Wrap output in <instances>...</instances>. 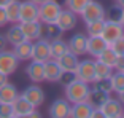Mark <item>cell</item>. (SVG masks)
Listing matches in <instances>:
<instances>
[{
	"label": "cell",
	"mask_w": 124,
	"mask_h": 118,
	"mask_svg": "<svg viewBox=\"0 0 124 118\" xmlns=\"http://www.w3.org/2000/svg\"><path fill=\"white\" fill-rule=\"evenodd\" d=\"M45 66V81L48 83H59V78L62 75V69L57 64L56 59H48L46 62H43Z\"/></svg>",
	"instance_id": "cell-14"
},
{
	"label": "cell",
	"mask_w": 124,
	"mask_h": 118,
	"mask_svg": "<svg viewBox=\"0 0 124 118\" xmlns=\"http://www.w3.org/2000/svg\"><path fill=\"white\" fill-rule=\"evenodd\" d=\"M99 109L102 110L103 118H121L124 113V105L119 102V99L113 97H108Z\"/></svg>",
	"instance_id": "cell-9"
},
{
	"label": "cell",
	"mask_w": 124,
	"mask_h": 118,
	"mask_svg": "<svg viewBox=\"0 0 124 118\" xmlns=\"http://www.w3.org/2000/svg\"><path fill=\"white\" fill-rule=\"evenodd\" d=\"M108 97H110V94H107V93L100 91V89H97V88H91V93H89V96H88V101L91 102L92 107L99 109L107 99H108Z\"/></svg>",
	"instance_id": "cell-26"
},
{
	"label": "cell",
	"mask_w": 124,
	"mask_h": 118,
	"mask_svg": "<svg viewBox=\"0 0 124 118\" xmlns=\"http://www.w3.org/2000/svg\"><path fill=\"white\" fill-rule=\"evenodd\" d=\"M119 22H121V26L124 27V8H123V13H121V18H119Z\"/></svg>",
	"instance_id": "cell-44"
},
{
	"label": "cell",
	"mask_w": 124,
	"mask_h": 118,
	"mask_svg": "<svg viewBox=\"0 0 124 118\" xmlns=\"http://www.w3.org/2000/svg\"><path fill=\"white\" fill-rule=\"evenodd\" d=\"M19 96L18 93V88H16L13 83L7 81L3 85L0 86V102H7V104H11L16 97Z\"/></svg>",
	"instance_id": "cell-22"
},
{
	"label": "cell",
	"mask_w": 124,
	"mask_h": 118,
	"mask_svg": "<svg viewBox=\"0 0 124 118\" xmlns=\"http://www.w3.org/2000/svg\"><path fill=\"white\" fill-rule=\"evenodd\" d=\"M5 37H7L8 45H11V46H15V45H18V43L26 40V37H24V34H22V30H21L19 22H16V24H13L11 27H8V30L5 32Z\"/></svg>",
	"instance_id": "cell-23"
},
{
	"label": "cell",
	"mask_w": 124,
	"mask_h": 118,
	"mask_svg": "<svg viewBox=\"0 0 124 118\" xmlns=\"http://www.w3.org/2000/svg\"><path fill=\"white\" fill-rule=\"evenodd\" d=\"M21 96L24 97V99H27L30 104H32L33 107H40L41 104L45 102V91L38 86V83H33V85H30V86H27L24 91L21 93Z\"/></svg>",
	"instance_id": "cell-11"
},
{
	"label": "cell",
	"mask_w": 124,
	"mask_h": 118,
	"mask_svg": "<svg viewBox=\"0 0 124 118\" xmlns=\"http://www.w3.org/2000/svg\"><path fill=\"white\" fill-rule=\"evenodd\" d=\"M5 24H8V19H7V15H5V10L0 7V27H3Z\"/></svg>",
	"instance_id": "cell-39"
},
{
	"label": "cell",
	"mask_w": 124,
	"mask_h": 118,
	"mask_svg": "<svg viewBox=\"0 0 124 118\" xmlns=\"http://www.w3.org/2000/svg\"><path fill=\"white\" fill-rule=\"evenodd\" d=\"M95 59H99V61H102V62L108 64V66L115 67V62H116L118 56H116V53H115L113 50L110 48V45H108V48H105V50H103V51L100 53V54H99Z\"/></svg>",
	"instance_id": "cell-30"
},
{
	"label": "cell",
	"mask_w": 124,
	"mask_h": 118,
	"mask_svg": "<svg viewBox=\"0 0 124 118\" xmlns=\"http://www.w3.org/2000/svg\"><path fill=\"white\" fill-rule=\"evenodd\" d=\"M62 11V5L57 0H46L41 5H38V21L41 24H51L56 22L57 16Z\"/></svg>",
	"instance_id": "cell-2"
},
{
	"label": "cell",
	"mask_w": 124,
	"mask_h": 118,
	"mask_svg": "<svg viewBox=\"0 0 124 118\" xmlns=\"http://www.w3.org/2000/svg\"><path fill=\"white\" fill-rule=\"evenodd\" d=\"M86 40H88L86 35H83V34H75V35L67 42L69 51H72L73 54H77L78 58L86 54Z\"/></svg>",
	"instance_id": "cell-19"
},
{
	"label": "cell",
	"mask_w": 124,
	"mask_h": 118,
	"mask_svg": "<svg viewBox=\"0 0 124 118\" xmlns=\"http://www.w3.org/2000/svg\"><path fill=\"white\" fill-rule=\"evenodd\" d=\"M49 50H51V58L57 59L61 58L64 53L69 51V45H67L65 40H62L61 37H56L53 40H49Z\"/></svg>",
	"instance_id": "cell-24"
},
{
	"label": "cell",
	"mask_w": 124,
	"mask_h": 118,
	"mask_svg": "<svg viewBox=\"0 0 124 118\" xmlns=\"http://www.w3.org/2000/svg\"><path fill=\"white\" fill-rule=\"evenodd\" d=\"M61 30H59V27L56 26L54 22H51V24H43V35L41 37L48 38V40H53V38L56 37H61Z\"/></svg>",
	"instance_id": "cell-31"
},
{
	"label": "cell",
	"mask_w": 124,
	"mask_h": 118,
	"mask_svg": "<svg viewBox=\"0 0 124 118\" xmlns=\"http://www.w3.org/2000/svg\"><path fill=\"white\" fill-rule=\"evenodd\" d=\"M110 83H111V89L113 93H119L124 89V72H113L111 77H110Z\"/></svg>",
	"instance_id": "cell-29"
},
{
	"label": "cell",
	"mask_w": 124,
	"mask_h": 118,
	"mask_svg": "<svg viewBox=\"0 0 124 118\" xmlns=\"http://www.w3.org/2000/svg\"><path fill=\"white\" fill-rule=\"evenodd\" d=\"M19 67V59L15 56L11 50H3L0 51V72L5 75L15 74Z\"/></svg>",
	"instance_id": "cell-7"
},
{
	"label": "cell",
	"mask_w": 124,
	"mask_h": 118,
	"mask_svg": "<svg viewBox=\"0 0 124 118\" xmlns=\"http://www.w3.org/2000/svg\"><path fill=\"white\" fill-rule=\"evenodd\" d=\"M21 21H38V5L26 0L21 2V8H19V22Z\"/></svg>",
	"instance_id": "cell-17"
},
{
	"label": "cell",
	"mask_w": 124,
	"mask_h": 118,
	"mask_svg": "<svg viewBox=\"0 0 124 118\" xmlns=\"http://www.w3.org/2000/svg\"><path fill=\"white\" fill-rule=\"evenodd\" d=\"M0 118H13V105L0 102Z\"/></svg>",
	"instance_id": "cell-36"
},
{
	"label": "cell",
	"mask_w": 124,
	"mask_h": 118,
	"mask_svg": "<svg viewBox=\"0 0 124 118\" xmlns=\"http://www.w3.org/2000/svg\"><path fill=\"white\" fill-rule=\"evenodd\" d=\"M26 75L29 77V80L32 83H43L45 81V66L43 62H38V61H33L29 62V66L26 67Z\"/></svg>",
	"instance_id": "cell-15"
},
{
	"label": "cell",
	"mask_w": 124,
	"mask_h": 118,
	"mask_svg": "<svg viewBox=\"0 0 124 118\" xmlns=\"http://www.w3.org/2000/svg\"><path fill=\"white\" fill-rule=\"evenodd\" d=\"M10 2H11V0H0V7L3 8L5 5H8V3H10Z\"/></svg>",
	"instance_id": "cell-43"
},
{
	"label": "cell",
	"mask_w": 124,
	"mask_h": 118,
	"mask_svg": "<svg viewBox=\"0 0 124 118\" xmlns=\"http://www.w3.org/2000/svg\"><path fill=\"white\" fill-rule=\"evenodd\" d=\"M11 105H13V118H27L30 112L35 110V107L27 99H24L21 94L11 102Z\"/></svg>",
	"instance_id": "cell-12"
},
{
	"label": "cell",
	"mask_w": 124,
	"mask_h": 118,
	"mask_svg": "<svg viewBox=\"0 0 124 118\" xmlns=\"http://www.w3.org/2000/svg\"><path fill=\"white\" fill-rule=\"evenodd\" d=\"M77 22H78V15L77 13L70 11L69 8H62L61 15L57 16V19H56L54 24L59 27L61 32H70V30H73L75 27H77Z\"/></svg>",
	"instance_id": "cell-5"
},
{
	"label": "cell",
	"mask_w": 124,
	"mask_h": 118,
	"mask_svg": "<svg viewBox=\"0 0 124 118\" xmlns=\"http://www.w3.org/2000/svg\"><path fill=\"white\" fill-rule=\"evenodd\" d=\"M32 48H33V42L24 40L21 43L15 45L11 51L15 53V56L19 59V62H24V61H30L32 59Z\"/></svg>",
	"instance_id": "cell-20"
},
{
	"label": "cell",
	"mask_w": 124,
	"mask_h": 118,
	"mask_svg": "<svg viewBox=\"0 0 124 118\" xmlns=\"http://www.w3.org/2000/svg\"><path fill=\"white\" fill-rule=\"evenodd\" d=\"M19 8H21V2L19 0H11L8 5H5V15H7V19L10 24H16L19 22Z\"/></svg>",
	"instance_id": "cell-25"
},
{
	"label": "cell",
	"mask_w": 124,
	"mask_h": 118,
	"mask_svg": "<svg viewBox=\"0 0 124 118\" xmlns=\"http://www.w3.org/2000/svg\"><path fill=\"white\" fill-rule=\"evenodd\" d=\"M88 2H89V0H65V8H69L70 11H73V13L80 15L81 10L86 7V3H88Z\"/></svg>",
	"instance_id": "cell-32"
},
{
	"label": "cell",
	"mask_w": 124,
	"mask_h": 118,
	"mask_svg": "<svg viewBox=\"0 0 124 118\" xmlns=\"http://www.w3.org/2000/svg\"><path fill=\"white\" fill-rule=\"evenodd\" d=\"M7 81H8V75H5V74L0 72V86L3 85V83H7Z\"/></svg>",
	"instance_id": "cell-41"
},
{
	"label": "cell",
	"mask_w": 124,
	"mask_h": 118,
	"mask_svg": "<svg viewBox=\"0 0 124 118\" xmlns=\"http://www.w3.org/2000/svg\"><path fill=\"white\" fill-rule=\"evenodd\" d=\"M70 105L72 104L67 99H56L54 102L49 105V117L51 118H69L70 115Z\"/></svg>",
	"instance_id": "cell-13"
},
{
	"label": "cell",
	"mask_w": 124,
	"mask_h": 118,
	"mask_svg": "<svg viewBox=\"0 0 124 118\" xmlns=\"http://www.w3.org/2000/svg\"><path fill=\"white\" fill-rule=\"evenodd\" d=\"M73 80H77V75H75V72H62L61 78H59V83H61L62 86H67L69 83H72Z\"/></svg>",
	"instance_id": "cell-37"
},
{
	"label": "cell",
	"mask_w": 124,
	"mask_h": 118,
	"mask_svg": "<svg viewBox=\"0 0 124 118\" xmlns=\"http://www.w3.org/2000/svg\"><path fill=\"white\" fill-rule=\"evenodd\" d=\"M19 26H21V30L26 40L35 42L37 38H40L43 35V24L40 21H21Z\"/></svg>",
	"instance_id": "cell-10"
},
{
	"label": "cell",
	"mask_w": 124,
	"mask_h": 118,
	"mask_svg": "<svg viewBox=\"0 0 124 118\" xmlns=\"http://www.w3.org/2000/svg\"><path fill=\"white\" fill-rule=\"evenodd\" d=\"M105 48H108V43L102 38V35L88 37V40H86V53L92 58H97Z\"/></svg>",
	"instance_id": "cell-16"
},
{
	"label": "cell",
	"mask_w": 124,
	"mask_h": 118,
	"mask_svg": "<svg viewBox=\"0 0 124 118\" xmlns=\"http://www.w3.org/2000/svg\"><path fill=\"white\" fill-rule=\"evenodd\" d=\"M64 88H65V99L70 104L88 101V96H89V93H91V85L84 83L81 80H73L72 83H69Z\"/></svg>",
	"instance_id": "cell-1"
},
{
	"label": "cell",
	"mask_w": 124,
	"mask_h": 118,
	"mask_svg": "<svg viewBox=\"0 0 124 118\" xmlns=\"http://www.w3.org/2000/svg\"><path fill=\"white\" fill-rule=\"evenodd\" d=\"M118 99H119V102L124 105V89H123V91H119V93H118Z\"/></svg>",
	"instance_id": "cell-42"
},
{
	"label": "cell",
	"mask_w": 124,
	"mask_h": 118,
	"mask_svg": "<svg viewBox=\"0 0 124 118\" xmlns=\"http://www.w3.org/2000/svg\"><path fill=\"white\" fill-rule=\"evenodd\" d=\"M121 13H123V8L119 5H113L108 11H105V19H111V21H119Z\"/></svg>",
	"instance_id": "cell-34"
},
{
	"label": "cell",
	"mask_w": 124,
	"mask_h": 118,
	"mask_svg": "<svg viewBox=\"0 0 124 118\" xmlns=\"http://www.w3.org/2000/svg\"><path fill=\"white\" fill-rule=\"evenodd\" d=\"M32 59L33 61H38V62H46L48 59H51V50H49V40L48 38L40 37L33 42Z\"/></svg>",
	"instance_id": "cell-6"
},
{
	"label": "cell",
	"mask_w": 124,
	"mask_h": 118,
	"mask_svg": "<svg viewBox=\"0 0 124 118\" xmlns=\"http://www.w3.org/2000/svg\"><path fill=\"white\" fill-rule=\"evenodd\" d=\"M30 2H33V3H37V5H41L43 2H46V0H30Z\"/></svg>",
	"instance_id": "cell-45"
},
{
	"label": "cell",
	"mask_w": 124,
	"mask_h": 118,
	"mask_svg": "<svg viewBox=\"0 0 124 118\" xmlns=\"http://www.w3.org/2000/svg\"><path fill=\"white\" fill-rule=\"evenodd\" d=\"M105 8L100 2H95V0H89L86 7L81 10L80 16L81 19L86 22H92V21H97V19H105Z\"/></svg>",
	"instance_id": "cell-3"
},
{
	"label": "cell",
	"mask_w": 124,
	"mask_h": 118,
	"mask_svg": "<svg viewBox=\"0 0 124 118\" xmlns=\"http://www.w3.org/2000/svg\"><path fill=\"white\" fill-rule=\"evenodd\" d=\"M103 26H105V19H97V21H92V22H86V34H88V37L102 35Z\"/></svg>",
	"instance_id": "cell-28"
},
{
	"label": "cell",
	"mask_w": 124,
	"mask_h": 118,
	"mask_svg": "<svg viewBox=\"0 0 124 118\" xmlns=\"http://www.w3.org/2000/svg\"><path fill=\"white\" fill-rule=\"evenodd\" d=\"M75 75H77V80H81L84 83L92 85L95 80L94 61L92 59H83V61H80L77 69H75Z\"/></svg>",
	"instance_id": "cell-4"
},
{
	"label": "cell",
	"mask_w": 124,
	"mask_h": 118,
	"mask_svg": "<svg viewBox=\"0 0 124 118\" xmlns=\"http://www.w3.org/2000/svg\"><path fill=\"white\" fill-rule=\"evenodd\" d=\"M115 70H118V72H124V56H118L116 62H115Z\"/></svg>",
	"instance_id": "cell-38"
},
{
	"label": "cell",
	"mask_w": 124,
	"mask_h": 118,
	"mask_svg": "<svg viewBox=\"0 0 124 118\" xmlns=\"http://www.w3.org/2000/svg\"><path fill=\"white\" fill-rule=\"evenodd\" d=\"M56 61H57V64L61 66L62 72H75V69H77L78 62H80L78 56H77V54H73L72 51L64 53V54H62L61 58H57Z\"/></svg>",
	"instance_id": "cell-21"
},
{
	"label": "cell",
	"mask_w": 124,
	"mask_h": 118,
	"mask_svg": "<svg viewBox=\"0 0 124 118\" xmlns=\"http://www.w3.org/2000/svg\"><path fill=\"white\" fill-rule=\"evenodd\" d=\"M110 48L116 53V56H124V35L110 43Z\"/></svg>",
	"instance_id": "cell-35"
},
{
	"label": "cell",
	"mask_w": 124,
	"mask_h": 118,
	"mask_svg": "<svg viewBox=\"0 0 124 118\" xmlns=\"http://www.w3.org/2000/svg\"><path fill=\"white\" fill-rule=\"evenodd\" d=\"M7 46H8V42H7V37H5V34H0V51L7 50Z\"/></svg>",
	"instance_id": "cell-40"
},
{
	"label": "cell",
	"mask_w": 124,
	"mask_h": 118,
	"mask_svg": "<svg viewBox=\"0 0 124 118\" xmlns=\"http://www.w3.org/2000/svg\"><path fill=\"white\" fill-rule=\"evenodd\" d=\"M124 35V27L121 26L119 21H111V19H105V26H103L102 30V38L107 42V43H111L116 38L123 37Z\"/></svg>",
	"instance_id": "cell-8"
},
{
	"label": "cell",
	"mask_w": 124,
	"mask_h": 118,
	"mask_svg": "<svg viewBox=\"0 0 124 118\" xmlns=\"http://www.w3.org/2000/svg\"><path fill=\"white\" fill-rule=\"evenodd\" d=\"M94 69H95V80H97V78H110L111 74L115 72V69L111 66L102 62V61H99V59L94 61Z\"/></svg>",
	"instance_id": "cell-27"
},
{
	"label": "cell",
	"mask_w": 124,
	"mask_h": 118,
	"mask_svg": "<svg viewBox=\"0 0 124 118\" xmlns=\"http://www.w3.org/2000/svg\"><path fill=\"white\" fill-rule=\"evenodd\" d=\"M94 88L100 89V91L107 93V94H111L113 93V89H111V83H110V78H97V80H94Z\"/></svg>",
	"instance_id": "cell-33"
},
{
	"label": "cell",
	"mask_w": 124,
	"mask_h": 118,
	"mask_svg": "<svg viewBox=\"0 0 124 118\" xmlns=\"http://www.w3.org/2000/svg\"><path fill=\"white\" fill-rule=\"evenodd\" d=\"M92 105L89 101H81L70 105V115L69 118H89L92 112Z\"/></svg>",
	"instance_id": "cell-18"
},
{
	"label": "cell",
	"mask_w": 124,
	"mask_h": 118,
	"mask_svg": "<svg viewBox=\"0 0 124 118\" xmlns=\"http://www.w3.org/2000/svg\"><path fill=\"white\" fill-rule=\"evenodd\" d=\"M123 117H124V113H123Z\"/></svg>",
	"instance_id": "cell-47"
},
{
	"label": "cell",
	"mask_w": 124,
	"mask_h": 118,
	"mask_svg": "<svg viewBox=\"0 0 124 118\" xmlns=\"http://www.w3.org/2000/svg\"><path fill=\"white\" fill-rule=\"evenodd\" d=\"M116 2H118V5H119L121 8H124V0H116Z\"/></svg>",
	"instance_id": "cell-46"
}]
</instances>
